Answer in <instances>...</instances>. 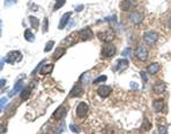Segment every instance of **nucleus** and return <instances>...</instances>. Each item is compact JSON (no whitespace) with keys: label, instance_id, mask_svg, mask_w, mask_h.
Instances as JSON below:
<instances>
[{"label":"nucleus","instance_id":"33","mask_svg":"<svg viewBox=\"0 0 171 134\" xmlns=\"http://www.w3.org/2000/svg\"><path fill=\"white\" fill-rule=\"evenodd\" d=\"M131 50L130 48H126L122 52V55L124 57H128L130 56Z\"/></svg>","mask_w":171,"mask_h":134},{"label":"nucleus","instance_id":"7","mask_svg":"<svg viewBox=\"0 0 171 134\" xmlns=\"http://www.w3.org/2000/svg\"><path fill=\"white\" fill-rule=\"evenodd\" d=\"M89 106L84 102H81L77 106L76 110V116L79 118H83L89 111Z\"/></svg>","mask_w":171,"mask_h":134},{"label":"nucleus","instance_id":"32","mask_svg":"<svg viewBox=\"0 0 171 134\" xmlns=\"http://www.w3.org/2000/svg\"><path fill=\"white\" fill-rule=\"evenodd\" d=\"M7 102V99L6 98L3 97V98L1 99V100H0V107H1V111H2V109H3V108L4 107V105H5Z\"/></svg>","mask_w":171,"mask_h":134},{"label":"nucleus","instance_id":"39","mask_svg":"<svg viewBox=\"0 0 171 134\" xmlns=\"http://www.w3.org/2000/svg\"><path fill=\"white\" fill-rule=\"evenodd\" d=\"M6 80L2 79H1V80H0V84H1V88L4 87V86L6 84Z\"/></svg>","mask_w":171,"mask_h":134},{"label":"nucleus","instance_id":"35","mask_svg":"<svg viewBox=\"0 0 171 134\" xmlns=\"http://www.w3.org/2000/svg\"><path fill=\"white\" fill-rule=\"evenodd\" d=\"M140 75L141 76V79L143 80V81L145 82H147L148 81V77H147V75L146 73L145 72H144V71H141V72H140Z\"/></svg>","mask_w":171,"mask_h":134},{"label":"nucleus","instance_id":"10","mask_svg":"<svg viewBox=\"0 0 171 134\" xmlns=\"http://www.w3.org/2000/svg\"><path fill=\"white\" fill-rule=\"evenodd\" d=\"M112 92V89L109 86L101 85L97 90L98 95L102 98H105L109 96Z\"/></svg>","mask_w":171,"mask_h":134},{"label":"nucleus","instance_id":"14","mask_svg":"<svg viewBox=\"0 0 171 134\" xmlns=\"http://www.w3.org/2000/svg\"><path fill=\"white\" fill-rule=\"evenodd\" d=\"M136 5L135 0H124L120 4V8L123 11H128Z\"/></svg>","mask_w":171,"mask_h":134},{"label":"nucleus","instance_id":"37","mask_svg":"<svg viewBox=\"0 0 171 134\" xmlns=\"http://www.w3.org/2000/svg\"><path fill=\"white\" fill-rule=\"evenodd\" d=\"M64 125H65L64 123H62V125H60V126L59 127L58 130L56 131L57 134H60L63 131H64V127L65 126Z\"/></svg>","mask_w":171,"mask_h":134},{"label":"nucleus","instance_id":"20","mask_svg":"<svg viewBox=\"0 0 171 134\" xmlns=\"http://www.w3.org/2000/svg\"><path fill=\"white\" fill-rule=\"evenodd\" d=\"M164 102L162 100L154 101L152 103V108L156 112L161 111L164 108Z\"/></svg>","mask_w":171,"mask_h":134},{"label":"nucleus","instance_id":"16","mask_svg":"<svg viewBox=\"0 0 171 134\" xmlns=\"http://www.w3.org/2000/svg\"><path fill=\"white\" fill-rule=\"evenodd\" d=\"M65 52L66 51L64 48L60 47L56 48L53 54V59L55 61L58 60L59 59H60L65 54Z\"/></svg>","mask_w":171,"mask_h":134},{"label":"nucleus","instance_id":"2","mask_svg":"<svg viewBox=\"0 0 171 134\" xmlns=\"http://www.w3.org/2000/svg\"><path fill=\"white\" fill-rule=\"evenodd\" d=\"M22 58L23 55L21 52L18 51H14L8 53L4 60L8 64H14L15 63L20 62Z\"/></svg>","mask_w":171,"mask_h":134},{"label":"nucleus","instance_id":"12","mask_svg":"<svg viewBox=\"0 0 171 134\" xmlns=\"http://www.w3.org/2000/svg\"><path fill=\"white\" fill-rule=\"evenodd\" d=\"M166 85L163 82H158L155 84L152 87L153 91L156 94H162L165 91Z\"/></svg>","mask_w":171,"mask_h":134},{"label":"nucleus","instance_id":"13","mask_svg":"<svg viewBox=\"0 0 171 134\" xmlns=\"http://www.w3.org/2000/svg\"><path fill=\"white\" fill-rule=\"evenodd\" d=\"M71 14V12H67L62 16V18L60 20V22L59 24L58 28L59 29L62 30L66 27Z\"/></svg>","mask_w":171,"mask_h":134},{"label":"nucleus","instance_id":"5","mask_svg":"<svg viewBox=\"0 0 171 134\" xmlns=\"http://www.w3.org/2000/svg\"><path fill=\"white\" fill-rule=\"evenodd\" d=\"M78 38H79V37L78 32L72 33L71 34L64 39L61 43L67 47H70L77 43Z\"/></svg>","mask_w":171,"mask_h":134},{"label":"nucleus","instance_id":"27","mask_svg":"<svg viewBox=\"0 0 171 134\" xmlns=\"http://www.w3.org/2000/svg\"><path fill=\"white\" fill-rule=\"evenodd\" d=\"M42 32L43 33L48 32V20L47 18H45L44 19L43 22V25H42Z\"/></svg>","mask_w":171,"mask_h":134},{"label":"nucleus","instance_id":"31","mask_svg":"<svg viewBox=\"0 0 171 134\" xmlns=\"http://www.w3.org/2000/svg\"><path fill=\"white\" fill-rule=\"evenodd\" d=\"M45 62V60H43L41 62H40L37 65V66H36V68H35V69L33 71V72H32V75H35V74H36V73H37V72L38 71V70H39V69H40V67L42 66V65Z\"/></svg>","mask_w":171,"mask_h":134},{"label":"nucleus","instance_id":"21","mask_svg":"<svg viewBox=\"0 0 171 134\" xmlns=\"http://www.w3.org/2000/svg\"><path fill=\"white\" fill-rule=\"evenodd\" d=\"M32 91V88L30 87H27L25 88L20 95V97L23 100L26 101L30 97L31 93Z\"/></svg>","mask_w":171,"mask_h":134},{"label":"nucleus","instance_id":"26","mask_svg":"<svg viewBox=\"0 0 171 134\" xmlns=\"http://www.w3.org/2000/svg\"><path fill=\"white\" fill-rule=\"evenodd\" d=\"M55 42L53 41H49L47 42L46 46H45V48H44V52H49L51 51L53 49V48L54 46Z\"/></svg>","mask_w":171,"mask_h":134},{"label":"nucleus","instance_id":"36","mask_svg":"<svg viewBox=\"0 0 171 134\" xmlns=\"http://www.w3.org/2000/svg\"><path fill=\"white\" fill-rule=\"evenodd\" d=\"M158 131L160 134H166L167 133V129L164 126H160L158 128Z\"/></svg>","mask_w":171,"mask_h":134},{"label":"nucleus","instance_id":"34","mask_svg":"<svg viewBox=\"0 0 171 134\" xmlns=\"http://www.w3.org/2000/svg\"><path fill=\"white\" fill-rule=\"evenodd\" d=\"M130 87L134 90H137L139 87V84L134 82H131L130 83Z\"/></svg>","mask_w":171,"mask_h":134},{"label":"nucleus","instance_id":"40","mask_svg":"<svg viewBox=\"0 0 171 134\" xmlns=\"http://www.w3.org/2000/svg\"><path fill=\"white\" fill-rule=\"evenodd\" d=\"M4 65V62L3 63V61L2 60V59L1 60V70H2L3 68V66Z\"/></svg>","mask_w":171,"mask_h":134},{"label":"nucleus","instance_id":"19","mask_svg":"<svg viewBox=\"0 0 171 134\" xmlns=\"http://www.w3.org/2000/svg\"><path fill=\"white\" fill-rule=\"evenodd\" d=\"M54 65L47 64L44 65L40 71V74L41 75H46L47 74H51L54 69Z\"/></svg>","mask_w":171,"mask_h":134},{"label":"nucleus","instance_id":"6","mask_svg":"<svg viewBox=\"0 0 171 134\" xmlns=\"http://www.w3.org/2000/svg\"><path fill=\"white\" fill-rule=\"evenodd\" d=\"M79 38L82 41H87L92 40L93 37V34L92 31L89 28H85L81 29L78 32Z\"/></svg>","mask_w":171,"mask_h":134},{"label":"nucleus","instance_id":"17","mask_svg":"<svg viewBox=\"0 0 171 134\" xmlns=\"http://www.w3.org/2000/svg\"><path fill=\"white\" fill-rule=\"evenodd\" d=\"M84 93L82 88L79 85H76L72 89L70 95L71 97H78L82 95Z\"/></svg>","mask_w":171,"mask_h":134},{"label":"nucleus","instance_id":"29","mask_svg":"<svg viewBox=\"0 0 171 134\" xmlns=\"http://www.w3.org/2000/svg\"><path fill=\"white\" fill-rule=\"evenodd\" d=\"M106 80H107V76H106L105 75H102L95 80L93 83H100V82H105Z\"/></svg>","mask_w":171,"mask_h":134},{"label":"nucleus","instance_id":"24","mask_svg":"<svg viewBox=\"0 0 171 134\" xmlns=\"http://www.w3.org/2000/svg\"><path fill=\"white\" fill-rule=\"evenodd\" d=\"M31 26L34 29H37L39 26V20L34 16H30L29 17Z\"/></svg>","mask_w":171,"mask_h":134},{"label":"nucleus","instance_id":"9","mask_svg":"<svg viewBox=\"0 0 171 134\" xmlns=\"http://www.w3.org/2000/svg\"><path fill=\"white\" fill-rule=\"evenodd\" d=\"M66 113L67 111L63 105H60L53 113L52 118L55 120L58 121L65 117Z\"/></svg>","mask_w":171,"mask_h":134},{"label":"nucleus","instance_id":"15","mask_svg":"<svg viewBox=\"0 0 171 134\" xmlns=\"http://www.w3.org/2000/svg\"><path fill=\"white\" fill-rule=\"evenodd\" d=\"M130 19L132 23L137 25L141 23V21H143V16L141 14L134 12L130 15Z\"/></svg>","mask_w":171,"mask_h":134},{"label":"nucleus","instance_id":"8","mask_svg":"<svg viewBox=\"0 0 171 134\" xmlns=\"http://www.w3.org/2000/svg\"><path fill=\"white\" fill-rule=\"evenodd\" d=\"M158 34L156 32L152 31L145 33L144 36V40L149 45L154 44L158 41Z\"/></svg>","mask_w":171,"mask_h":134},{"label":"nucleus","instance_id":"25","mask_svg":"<svg viewBox=\"0 0 171 134\" xmlns=\"http://www.w3.org/2000/svg\"><path fill=\"white\" fill-rule=\"evenodd\" d=\"M65 2L66 0H56V4H55L54 7L53 8L54 11H56L62 7L64 6Z\"/></svg>","mask_w":171,"mask_h":134},{"label":"nucleus","instance_id":"38","mask_svg":"<svg viewBox=\"0 0 171 134\" xmlns=\"http://www.w3.org/2000/svg\"><path fill=\"white\" fill-rule=\"evenodd\" d=\"M84 8V6L83 5H78L77 6L76 8H75V10L76 12H80Z\"/></svg>","mask_w":171,"mask_h":134},{"label":"nucleus","instance_id":"3","mask_svg":"<svg viewBox=\"0 0 171 134\" xmlns=\"http://www.w3.org/2000/svg\"><path fill=\"white\" fill-rule=\"evenodd\" d=\"M115 52L116 48L111 44L106 43V44H104L102 46L101 54L103 57L105 58L112 57L115 55Z\"/></svg>","mask_w":171,"mask_h":134},{"label":"nucleus","instance_id":"41","mask_svg":"<svg viewBox=\"0 0 171 134\" xmlns=\"http://www.w3.org/2000/svg\"><path fill=\"white\" fill-rule=\"evenodd\" d=\"M169 25L170 28L171 29V18L170 20L169 23Z\"/></svg>","mask_w":171,"mask_h":134},{"label":"nucleus","instance_id":"30","mask_svg":"<svg viewBox=\"0 0 171 134\" xmlns=\"http://www.w3.org/2000/svg\"><path fill=\"white\" fill-rule=\"evenodd\" d=\"M17 0H5V6L6 7H10L17 3Z\"/></svg>","mask_w":171,"mask_h":134},{"label":"nucleus","instance_id":"4","mask_svg":"<svg viewBox=\"0 0 171 134\" xmlns=\"http://www.w3.org/2000/svg\"><path fill=\"white\" fill-rule=\"evenodd\" d=\"M135 55L137 59L141 62H146L148 57V52L147 48L143 45L137 46L135 50Z\"/></svg>","mask_w":171,"mask_h":134},{"label":"nucleus","instance_id":"1","mask_svg":"<svg viewBox=\"0 0 171 134\" xmlns=\"http://www.w3.org/2000/svg\"><path fill=\"white\" fill-rule=\"evenodd\" d=\"M97 36L98 39L102 42L109 43L114 40L115 33L111 28H107L104 30L98 33Z\"/></svg>","mask_w":171,"mask_h":134},{"label":"nucleus","instance_id":"18","mask_svg":"<svg viewBox=\"0 0 171 134\" xmlns=\"http://www.w3.org/2000/svg\"><path fill=\"white\" fill-rule=\"evenodd\" d=\"M129 66V62L128 60L126 59H122L119 61L118 64L117 65V71L119 72H122L125 70Z\"/></svg>","mask_w":171,"mask_h":134},{"label":"nucleus","instance_id":"11","mask_svg":"<svg viewBox=\"0 0 171 134\" xmlns=\"http://www.w3.org/2000/svg\"><path fill=\"white\" fill-rule=\"evenodd\" d=\"M23 86V81L22 80H20L15 84L12 90L10 91L8 94V96L10 98H12V97L15 96V95L17 94V93L22 89Z\"/></svg>","mask_w":171,"mask_h":134},{"label":"nucleus","instance_id":"23","mask_svg":"<svg viewBox=\"0 0 171 134\" xmlns=\"http://www.w3.org/2000/svg\"><path fill=\"white\" fill-rule=\"evenodd\" d=\"M159 68L160 67H159V64L157 63H154L148 66L147 68V70L150 74L151 75H154L156 74L159 71Z\"/></svg>","mask_w":171,"mask_h":134},{"label":"nucleus","instance_id":"28","mask_svg":"<svg viewBox=\"0 0 171 134\" xmlns=\"http://www.w3.org/2000/svg\"><path fill=\"white\" fill-rule=\"evenodd\" d=\"M69 128L70 130L71 131V132L75 133L78 134L80 132V129L79 127L77 126L76 125L70 124L69 125Z\"/></svg>","mask_w":171,"mask_h":134},{"label":"nucleus","instance_id":"22","mask_svg":"<svg viewBox=\"0 0 171 134\" xmlns=\"http://www.w3.org/2000/svg\"><path fill=\"white\" fill-rule=\"evenodd\" d=\"M24 38L28 42L32 43L35 40V36L29 29H27L25 31Z\"/></svg>","mask_w":171,"mask_h":134}]
</instances>
